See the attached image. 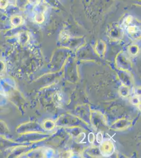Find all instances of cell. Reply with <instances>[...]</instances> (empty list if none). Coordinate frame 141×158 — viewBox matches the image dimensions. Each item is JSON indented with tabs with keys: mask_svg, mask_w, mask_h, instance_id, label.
I'll return each mask as SVG.
<instances>
[{
	"mask_svg": "<svg viewBox=\"0 0 141 158\" xmlns=\"http://www.w3.org/2000/svg\"><path fill=\"white\" fill-rule=\"evenodd\" d=\"M123 28L117 23L111 24L107 29V35L110 39L119 40L123 35Z\"/></svg>",
	"mask_w": 141,
	"mask_h": 158,
	"instance_id": "6da1fadb",
	"label": "cell"
},
{
	"mask_svg": "<svg viewBox=\"0 0 141 158\" xmlns=\"http://www.w3.org/2000/svg\"><path fill=\"white\" fill-rule=\"evenodd\" d=\"M138 21L136 23V19H134L132 23L124 27L127 34L133 39H137L141 36V25L140 22Z\"/></svg>",
	"mask_w": 141,
	"mask_h": 158,
	"instance_id": "7a4b0ae2",
	"label": "cell"
},
{
	"mask_svg": "<svg viewBox=\"0 0 141 158\" xmlns=\"http://www.w3.org/2000/svg\"><path fill=\"white\" fill-rule=\"evenodd\" d=\"M23 22V19L20 15H14L11 18V23L15 27L21 25Z\"/></svg>",
	"mask_w": 141,
	"mask_h": 158,
	"instance_id": "3957f363",
	"label": "cell"
},
{
	"mask_svg": "<svg viewBox=\"0 0 141 158\" xmlns=\"http://www.w3.org/2000/svg\"><path fill=\"white\" fill-rule=\"evenodd\" d=\"M19 39L21 42L23 41V40H25V41H27V40L29 39V35L27 32H22L20 33L19 34Z\"/></svg>",
	"mask_w": 141,
	"mask_h": 158,
	"instance_id": "277c9868",
	"label": "cell"
},
{
	"mask_svg": "<svg viewBox=\"0 0 141 158\" xmlns=\"http://www.w3.org/2000/svg\"><path fill=\"white\" fill-rule=\"evenodd\" d=\"M9 3V0H0V9H6Z\"/></svg>",
	"mask_w": 141,
	"mask_h": 158,
	"instance_id": "5b68a950",
	"label": "cell"
},
{
	"mask_svg": "<svg viewBox=\"0 0 141 158\" xmlns=\"http://www.w3.org/2000/svg\"><path fill=\"white\" fill-rule=\"evenodd\" d=\"M32 6H36L40 3V0H27Z\"/></svg>",
	"mask_w": 141,
	"mask_h": 158,
	"instance_id": "8992f818",
	"label": "cell"
}]
</instances>
